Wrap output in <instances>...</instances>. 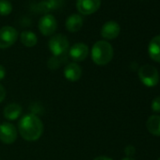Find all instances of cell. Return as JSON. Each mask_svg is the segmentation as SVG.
<instances>
[{
    "label": "cell",
    "instance_id": "6da1fadb",
    "mask_svg": "<svg viewBox=\"0 0 160 160\" xmlns=\"http://www.w3.org/2000/svg\"><path fill=\"white\" fill-rule=\"evenodd\" d=\"M17 131L25 140L36 141L43 133V123L37 115L27 113L18 122Z\"/></svg>",
    "mask_w": 160,
    "mask_h": 160
},
{
    "label": "cell",
    "instance_id": "7a4b0ae2",
    "mask_svg": "<svg viewBox=\"0 0 160 160\" xmlns=\"http://www.w3.org/2000/svg\"><path fill=\"white\" fill-rule=\"evenodd\" d=\"M92 59L98 66L108 65L113 58L114 50L112 45L107 41L96 42L92 48Z\"/></svg>",
    "mask_w": 160,
    "mask_h": 160
},
{
    "label": "cell",
    "instance_id": "3957f363",
    "mask_svg": "<svg viewBox=\"0 0 160 160\" xmlns=\"http://www.w3.org/2000/svg\"><path fill=\"white\" fill-rule=\"evenodd\" d=\"M138 75L140 82L148 88L155 87L159 82V72L157 69L151 64L142 65L138 71Z\"/></svg>",
    "mask_w": 160,
    "mask_h": 160
},
{
    "label": "cell",
    "instance_id": "277c9868",
    "mask_svg": "<svg viewBox=\"0 0 160 160\" xmlns=\"http://www.w3.org/2000/svg\"><path fill=\"white\" fill-rule=\"evenodd\" d=\"M48 47L54 57L66 56L70 49V42L63 34H56L52 36L48 42Z\"/></svg>",
    "mask_w": 160,
    "mask_h": 160
},
{
    "label": "cell",
    "instance_id": "5b68a950",
    "mask_svg": "<svg viewBox=\"0 0 160 160\" xmlns=\"http://www.w3.org/2000/svg\"><path fill=\"white\" fill-rule=\"evenodd\" d=\"M18 31L12 26L0 28V49H7L12 46L18 39Z\"/></svg>",
    "mask_w": 160,
    "mask_h": 160
},
{
    "label": "cell",
    "instance_id": "8992f818",
    "mask_svg": "<svg viewBox=\"0 0 160 160\" xmlns=\"http://www.w3.org/2000/svg\"><path fill=\"white\" fill-rule=\"evenodd\" d=\"M18 131L16 126L11 122H4L0 124V141L10 145L16 141Z\"/></svg>",
    "mask_w": 160,
    "mask_h": 160
},
{
    "label": "cell",
    "instance_id": "52a82bcc",
    "mask_svg": "<svg viewBox=\"0 0 160 160\" xmlns=\"http://www.w3.org/2000/svg\"><path fill=\"white\" fill-rule=\"evenodd\" d=\"M58 28V23L54 15L44 14L38 23L39 31L43 36H51L55 33Z\"/></svg>",
    "mask_w": 160,
    "mask_h": 160
},
{
    "label": "cell",
    "instance_id": "ba28073f",
    "mask_svg": "<svg viewBox=\"0 0 160 160\" xmlns=\"http://www.w3.org/2000/svg\"><path fill=\"white\" fill-rule=\"evenodd\" d=\"M76 9L83 15L95 13L101 7V0H76Z\"/></svg>",
    "mask_w": 160,
    "mask_h": 160
},
{
    "label": "cell",
    "instance_id": "9c48e42d",
    "mask_svg": "<svg viewBox=\"0 0 160 160\" xmlns=\"http://www.w3.org/2000/svg\"><path fill=\"white\" fill-rule=\"evenodd\" d=\"M69 56L74 62H80L83 61L87 58L90 53L89 46L86 43L83 42H77L74 43L72 46L69 49Z\"/></svg>",
    "mask_w": 160,
    "mask_h": 160
},
{
    "label": "cell",
    "instance_id": "30bf717a",
    "mask_svg": "<svg viewBox=\"0 0 160 160\" xmlns=\"http://www.w3.org/2000/svg\"><path fill=\"white\" fill-rule=\"evenodd\" d=\"M83 73L82 68L76 62H70L66 64L63 70V74L65 78L71 82H75L81 78Z\"/></svg>",
    "mask_w": 160,
    "mask_h": 160
},
{
    "label": "cell",
    "instance_id": "8fae6325",
    "mask_svg": "<svg viewBox=\"0 0 160 160\" xmlns=\"http://www.w3.org/2000/svg\"><path fill=\"white\" fill-rule=\"evenodd\" d=\"M121 32L120 25L115 21H108L101 28V36L106 40L116 39Z\"/></svg>",
    "mask_w": 160,
    "mask_h": 160
},
{
    "label": "cell",
    "instance_id": "7c38bea8",
    "mask_svg": "<svg viewBox=\"0 0 160 160\" xmlns=\"http://www.w3.org/2000/svg\"><path fill=\"white\" fill-rule=\"evenodd\" d=\"M83 27V18L80 14L74 13L70 15L65 22V28L66 29L71 32V33H74L79 31Z\"/></svg>",
    "mask_w": 160,
    "mask_h": 160
},
{
    "label": "cell",
    "instance_id": "4fadbf2b",
    "mask_svg": "<svg viewBox=\"0 0 160 160\" xmlns=\"http://www.w3.org/2000/svg\"><path fill=\"white\" fill-rule=\"evenodd\" d=\"M23 113V108L21 105L16 103L9 104L5 107L3 110V115L6 120L12 122L17 120Z\"/></svg>",
    "mask_w": 160,
    "mask_h": 160
},
{
    "label": "cell",
    "instance_id": "5bb4252c",
    "mask_svg": "<svg viewBox=\"0 0 160 160\" xmlns=\"http://www.w3.org/2000/svg\"><path fill=\"white\" fill-rule=\"evenodd\" d=\"M148 54L150 58L160 63V35L153 37L148 45Z\"/></svg>",
    "mask_w": 160,
    "mask_h": 160
},
{
    "label": "cell",
    "instance_id": "9a60e30c",
    "mask_svg": "<svg viewBox=\"0 0 160 160\" xmlns=\"http://www.w3.org/2000/svg\"><path fill=\"white\" fill-rule=\"evenodd\" d=\"M64 4V0H42L37 6L39 12L44 13L46 12H50L53 10H57L62 7Z\"/></svg>",
    "mask_w": 160,
    "mask_h": 160
},
{
    "label": "cell",
    "instance_id": "2e32d148",
    "mask_svg": "<svg viewBox=\"0 0 160 160\" xmlns=\"http://www.w3.org/2000/svg\"><path fill=\"white\" fill-rule=\"evenodd\" d=\"M147 130L155 137H160V115H152L146 122Z\"/></svg>",
    "mask_w": 160,
    "mask_h": 160
},
{
    "label": "cell",
    "instance_id": "e0dca14e",
    "mask_svg": "<svg viewBox=\"0 0 160 160\" xmlns=\"http://www.w3.org/2000/svg\"><path fill=\"white\" fill-rule=\"evenodd\" d=\"M20 41L27 47H34L38 42V38L34 32L26 30L20 34Z\"/></svg>",
    "mask_w": 160,
    "mask_h": 160
},
{
    "label": "cell",
    "instance_id": "ac0fdd59",
    "mask_svg": "<svg viewBox=\"0 0 160 160\" xmlns=\"http://www.w3.org/2000/svg\"><path fill=\"white\" fill-rule=\"evenodd\" d=\"M66 61V56L62 57H54L52 56L47 62V66L50 70H58L64 62Z\"/></svg>",
    "mask_w": 160,
    "mask_h": 160
},
{
    "label": "cell",
    "instance_id": "d6986e66",
    "mask_svg": "<svg viewBox=\"0 0 160 160\" xmlns=\"http://www.w3.org/2000/svg\"><path fill=\"white\" fill-rule=\"evenodd\" d=\"M12 12V5L8 0H0V15L7 16Z\"/></svg>",
    "mask_w": 160,
    "mask_h": 160
},
{
    "label": "cell",
    "instance_id": "ffe728a7",
    "mask_svg": "<svg viewBox=\"0 0 160 160\" xmlns=\"http://www.w3.org/2000/svg\"><path fill=\"white\" fill-rule=\"evenodd\" d=\"M152 109L153 112L160 113V96L155 97L152 102Z\"/></svg>",
    "mask_w": 160,
    "mask_h": 160
},
{
    "label": "cell",
    "instance_id": "44dd1931",
    "mask_svg": "<svg viewBox=\"0 0 160 160\" xmlns=\"http://www.w3.org/2000/svg\"><path fill=\"white\" fill-rule=\"evenodd\" d=\"M124 153L126 157H132L136 153V148L133 145H127L124 148Z\"/></svg>",
    "mask_w": 160,
    "mask_h": 160
},
{
    "label": "cell",
    "instance_id": "7402d4cb",
    "mask_svg": "<svg viewBox=\"0 0 160 160\" xmlns=\"http://www.w3.org/2000/svg\"><path fill=\"white\" fill-rule=\"evenodd\" d=\"M6 96H7L6 89L1 83H0V103H2L6 99Z\"/></svg>",
    "mask_w": 160,
    "mask_h": 160
},
{
    "label": "cell",
    "instance_id": "603a6c76",
    "mask_svg": "<svg viewBox=\"0 0 160 160\" xmlns=\"http://www.w3.org/2000/svg\"><path fill=\"white\" fill-rule=\"evenodd\" d=\"M6 76V69L3 65L0 64V81L3 80Z\"/></svg>",
    "mask_w": 160,
    "mask_h": 160
},
{
    "label": "cell",
    "instance_id": "cb8c5ba5",
    "mask_svg": "<svg viewBox=\"0 0 160 160\" xmlns=\"http://www.w3.org/2000/svg\"><path fill=\"white\" fill-rule=\"evenodd\" d=\"M93 160H113V159L108 156H106V155H100V156L95 157Z\"/></svg>",
    "mask_w": 160,
    "mask_h": 160
},
{
    "label": "cell",
    "instance_id": "d4e9b609",
    "mask_svg": "<svg viewBox=\"0 0 160 160\" xmlns=\"http://www.w3.org/2000/svg\"><path fill=\"white\" fill-rule=\"evenodd\" d=\"M122 160H135V159H133L132 157H124V158L122 159Z\"/></svg>",
    "mask_w": 160,
    "mask_h": 160
},
{
    "label": "cell",
    "instance_id": "484cf974",
    "mask_svg": "<svg viewBox=\"0 0 160 160\" xmlns=\"http://www.w3.org/2000/svg\"><path fill=\"white\" fill-rule=\"evenodd\" d=\"M157 160H160V157H159V158H158V159H157Z\"/></svg>",
    "mask_w": 160,
    "mask_h": 160
},
{
    "label": "cell",
    "instance_id": "4316f807",
    "mask_svg": "<svg viewBox=\"0 0 160 160\" xmlns=\"http://www.w3.org/2000/svg\"><path fill=\"white\" fill-rule=\"evenodd\" d=\"M0 124H1V123H0Z\"/></svg>",
    "mask_w": 160,
    "mask_h": 160
}]
</instances>
